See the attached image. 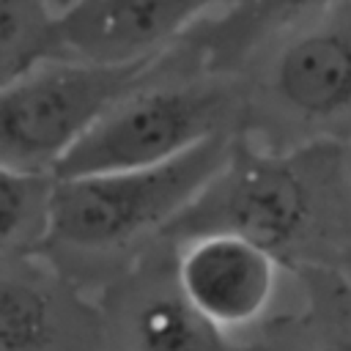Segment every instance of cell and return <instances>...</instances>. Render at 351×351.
I'll use <instances>...</instances> for the list:
<instances>
[{"label": "cell", "instance_id": "1", "mask_svg": "<svg viewBox=\"0 0 351 351\" xmlns=\"http://www.w3.org/2000/svg\"><path fill=\"white\" fill-rule=\"evenodd\" d=\"M203 233L250 239L288 274L340 269L351 252V181L343 145L274 151L239 134L222 170L162 239L181 244Z\"/></svg>", "mask_w": 351, "mask_h": 351}, {"label": "cell", "instance_id": "2", "mask_svg": "<svg viewBox=\"0 0 351 351\" xmlns=\"http://www.w3.org/2000/svg\"><path fill=\"white\" fill-rule=\"evenodd\" d=\"M236 137L206 140L165 165L58 176L41 252L99 293L192 206L228 162Z\"/></svg>", "mask_w": 351, "mask_h": 351}, {"label": "cell", "instance_id": "3", "mask_svg": "<svg viewBox=\"0 0 351 351\" xmlns=\"http://www.w3.org/2000/svg\"><path fill=\"white\" fill-rule=\"evenodd\" d=\"M241 74L208 71L178 41L156 74L121 99L55 167V176L165 165L206 140L241 134Z\"/></svg>", "mask_w": 351, "mask_h": 351}, {"label": "cell", "instance_id": "4", "mask_svg": "<svg viewBox=\"0 0 351 351\" xmlns=\"http://www.w3.org/2000/svg\"><path fill=\"white\" fill-rule=\"evenodd\" d=\"M241 134L274 151L351 140V0L266 44L241 71Z\"/></svg>", "mask_w": 351, "mask_h": 351}, {"label": "cell", "instance_id": "5", "mask_svg": "<svg viewBox=\"0 0 351 351\" xmlns=\"http://www.w3.org/2000/svg\"><path fill=\"white\" fill-rule=\"evenodd\" d=\"M162 55L129 63L60 58L5 82L0 90L3 167L55 173L121 99L156 74Z\"/></svg>", "mask_w": 351, "mask_h": 351}, {"label": "cell", "instance_id": "6", "mask_svg": "<svg viewBox=\"0 0 351 351\" xmlns=\"http://www.w3.org/2000/svg\"><path fill=\"white\" fill-rule=\"evenodd\" d=\"M176 261L178 247L159 239L99 291L110 351H291L288 310L255 335H230L186 299Z\"/></svg>", "mask_w": 351, "mask_h": 351}, {"label": "cell", "instance_id": "7", "mask_svg": "<svg viewBox=\"0 0 351 351\" xmlns=\"http://www.w3.org/2000/svg\"><path fill=\"white\" fill-rule=\"evenodd\" d=\"M0 351H110L99 293L44 252L0 255Z\"/></svg>", "mask_w": 351, "mask_h": 351}, {"label": "cell", "instance_id": "8", "mask_svg": "<svg viewBox=\"0 0 351 351\" xmlns=\"http://www.w3.org/2000/svg\"><path fill=\"white\" fill-rule=\"evenodd\" d=\"M178 247V282L186 299L230 335H255L277 313L285 266L250 239L203 233Z\"/></svg>", "mask_w": 351, "mask_h": 351}, {"label": "cell", "instance_id": "9", "mask_svg": "<svg viewBox=\"0 0 351 351\" xmlns=\"http://www.w3.org/2000/svg\"><path fill=\"white\" fill-rule=\"evenodd\" d=\"M236 0H71L60 11L66 58L129 63L178 44Z\"/></svg>", "mask_w": 351, "mask_h": 351}, {"label": "cell", "instance_id": "10", "mask_svg": "<svg viewBox=\"0 0 351 351\" xmlns=\"http://www.w3.org/2000/svg\"><path fill=\"white\" fill-rule=\"evenodd\" d=\"M346 0H236L192 27L181 44L208 71L239 74L266 44Z\"/></svg>", "mask_w": 351, "mask_h": 351}, {"label": "cell", "instance_id": "11", "mask_svg": "<svg viewBox=\"0 0 351 351\" xmlns=\"http://www.w3.org/2000/svg\"><path fill=\"white\" fill-rule=\"evenodd\" d=\"M299 302L288 310L291 351H351V277L343 269L291 274Z\"/></svg>", "mask_w": 351, "mask_h": 351}, {"label": "cell", "instance_id": "12", "mask_svg": "<svg viewBox=\"0 0 351 351\" xmlns=\"http://www.w3.org/2000/svg\"><path fill=\"white\" fill-rule=\"evenodd\" d=\"M66 58L58 0H0L3 85L47 60Z\"/></svg>", "mask_w": 351, "mask_h": 351}, {"label": "cell", "instance_id": "13", "mask_svg": "<svg viewBox=\"0 0 351 351\" xmlns=\"http://www.w3.org/2000/svg\"><path fill=\"white\" fill-rule=\"evenodd\" d=\"M58 176L49 170H0V255L41 252L52 228Z\"/></svg>", "mask_w": 351, "mask_h": 351}, {"label": "cell", "instance_id": "14", "mask_svg": "<svg viewBox=\"0 0 351 351\" xmlns=\"http://www.w3.org/2000/svg\"><path fill=\"white\" fill-rule=\"evenodd\" d=\"M343 156H346V173H348V181H351V140L343 145Z\"/></svg>", "mask_w": 351, "mask_h": 351}, {"label": "cell", "instance_id": "15", "mask_svg": "<svg viewBox=\"0 0 351 351\" xmlns=\"http://www.w3.org/2000/svg\"><path fill=\"white\" fill-rule=\"evenodd\" d=\"M340 269H343V271H346V274L351 277V252H348V255L343 258V263H340Z\"/></svg>", "mask_w": 351, "mask_h": 351}, {"label": "cell", "instance_id": "16", "mask_svg": "<svg viewBox=\"0 0 351 351\" xmlns=\"http://www.w3.org/2000/svg\"><path fill=\"white\" fill-rule=\"evenodd\" d=\"M69 3H71V0H58V5H60V11H63V8L69 5Z\"/></svg>", "mask_w": 351, "mask_h": 351}]
</instances>
